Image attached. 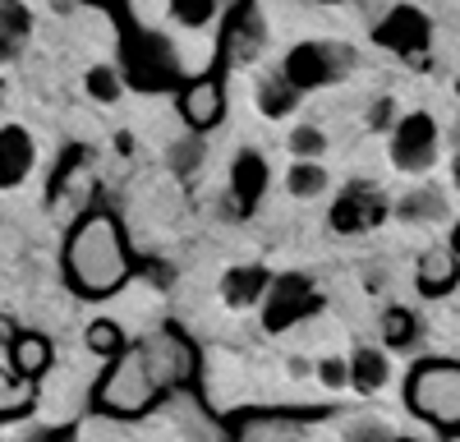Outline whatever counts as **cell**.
Here are the masks:
<instances>
[{
    "mask_svg": "<svg viewBox=\"0 0 460 442\" xmlns=\"http://www.w3.org/2000/svg\"><path fill=\"white\" fill-rule=\"evenodd\" d=\"M134 277V258L125 231L111 212H84L65 240V281L84 300H111Z\"/></svg>",
    "mask_w": 460,
    "mask_h": 442,
    "instance_id": "cell-1",
    "label": "cell"
},
{
    "mask_svg": "<svg viewBox=\"0 0 460 442\" xmlns=\"http://www.w3.org/2000/svg\"><path fill=\"white\" fill-rule=\"evenodd\" d=\"M162 392H166V383H162L157 364H152V355H147V341H138V346H125L111 359L93 401H97V411H106L115 420H134V415L152 411Z\"/></svg>",
    "mask_w": 460,
    "mask_h": 442,
    "instance_id": "cell-2",
    "label": "cell"
},
{
    "mask_svg": "<svg viewBox=\"0 0 460 442\" xmlns=\"http://www.w3.org/2000/svg\"><path fill=\"white\" fill-rule=\"evenodd\" d=\"M405 401L419 420L442 433H460V359H424L410 368Z\"/></svg>",
    "mask_w": 460,
    "mask_h": 442,
    "instance_id": "cell-3",
    "label": "cell"
},
{
    "mask_svg": "<svg viewBox=\"0 0 460 442\" xmlns=\"http://www.w3.org/2000/svg\"><path fill=\"white\" fill-rule=\"evenodd\" d=\"M387 153H392V166L405 171V175H424L433 171L438 162V120L429 110H401L396 125L387 129Z\"/></svg>",
    "mask_w": 460,
    "mask_h": 442,
    "instance_id": "cell-4",
    "label": "cell"
},
{
    "mask_svg": "<svg viewBox=\"0 0 460 442\" xmlns=\"http://www.w3.org/2000/svg\"><path fill=\"white\" fill-rule=\"evenodd\" d=\"M345 65H350V56H345L341 47L299 42V47L286 56L281 74H286V84H290L295 93H314V88H323V84H336Z\"/></svg>",
    "mask_w": 460,
    "mask_h": 442,
    "instance_id": "cell-5",
    "label": "cell"
},
{
    "mask_svg": "<svg viewBox=\"0 0 460 442\" xmlns=\"http://www.w3.org/2000/svg\"><path fill=\"white\" fill-rule=\"evenodd\" d=\"M373 42H377L382 51H396V56H424L429 42H433V23H429L424 10L396 5L387 19L373 28Z\"/></svg>",
    "mask_w": 460,
    "mask_h": 442,
    "instance_id": "cell-6",
    "label": "cell"
},
{
    "mask_svg": "<svg viewBox=\"0 0 460 442\" xmlns=\"http://www.w3.org/2000/svg\"><path fill=\"white\" fill-rule=\"evenodd\" d=\"M180 106V120L194 129V134H208L226 120V84L217 79V74H203V79H189L175 97Z\"/></svg>",
    "mask_w": 460,
    "mask_h": 442,
    "instance_id": "cell-7",
    "label": "cell"
},
{
    "mask_svg": "<svg viewBox=\"0 0 460 442\" xmlns=\"http://www.w3.org/2000/svg\"><path fill=\"white\" fill-rule=\"evenodd\" d=\"M314 309H318V295H314V286L304 277H277L272 286H267V295H262V323L272 332L290 327L295 318L314 314Z\"/></svg>",
    "mask_w": 460,
    "mask_h": 442,
    "instance_id": "cell-8",
    "label": "cell"
},
{
    "mask_svg": "<svg viewBox=\"0 0 460 442\" xmlns=\"http://www.w3.org/2000/svg\"><path fill=\"white\" fill-rule=\"evenodd\" d=\"M382 217H387V203H382V194L364 190V184H350V190L332 203V231H336V235H359V231L377 226Z\"/></svg>",
    "mask_w": 460,
    "mask_h": 442,
    "instance_id": "cell-9",
    "label": "cell"
},
{
    "mask_svg": "<svg viewBox=\"0 0 460 442\" xmlns=\"http://www.w3.org/2000/svg\"><path fill=\"white\" fill-rule=\"evenodd\" d=\"M37 166V147L23 125H0V190H19Z\"/></svg>",
    "mask_w": 460,
    "mask_h": 442,
    "instance_id": "cell-10",
    "label": "cell"
},
{
    "mask_svg": "<svg viewBox=\"0 0 460 442\" xmlns=\"http://www.w3.org/2000/svg\"><path fill=\"white\" fill-rule=\"evenodd\" d=\"M267 180H272V166H267V157L253 153V147H244V153L230 162V194H235L240 212L258 208V199L267 194Z\"/></svg>",
    "mask_w": 460,
    "mask_h": 442,
    "instance_id": "cell-11",
    "label": "cell"
},
{
    "mask_svg": "<svg viewBox=\"0 0 460 442\" xmlns=\"http://www.w3.org/2000/svg\"><path fill=\"white\" fill-rule=\"evenodd\" d=\"M414 286H419V295H429V300L451 295L460 286V258L451 249H429L414 268Z\"/></svg>",
    "mask_w": 460,
    "mask_h": 442,
    "instance_id": "cell-12",
    "label": "cell"
},
{
    "mask_svg": "<svg viewBox=\"0 0 460 442\" xmlns=\"http://www.w3.org/2000/svg\"><path fill=\"white\" fill-rule=\"evenodd\" d=\"M51 359H56V346L42 337V332H14V341H10V368H14L19 378L37 383L51 368Z\"/></svg>",
    "mask_w": 460,
    "mask_h": 442,
    "instance_id": "cell-13",
    "label": "cell"
},
{
    "mask_svg": "<svg viewBox=\"0 0 460 442\" xmlns=\"http://www.w3.org/2000/svg\"><path fill=\"white\" fill-rule=\"evenodd\" d=\"M267 286H272V277H267L262 268H253V263L249 268H230L221 277V300L230 309H253V305H262Z\"/></svg>",
    "mask_w": 460,
    "mask_h": 442,
    "instance_id": "cell-14",
    "label": "cell"
},
{
    "mask_svg": "<svg viewBox=\"0 0 460 442\" xmlns=\"http://www.w3.org/2000/svg\"><path fill=\"white\" fill-rule=\"evenodd\" d=\"M387 378H392L387 350H377V346H359V350L350 355V387H355L359 396L382 392V387H387Z\"/></svg>",
    "mask_w": 460,
    "mask_h": 442,
    "instance_id": "cell-15",
    "label": "cell"
},
{
    "mask_svg": "<svg viewBox=\"0 0 460 442\" xmlns=\"http://www.w3.org/2000/svg\"><path fill=\"white\" fill-rule=\"evenodd\" d=\"M37 405V383L19 378L14 368H0V420H19Z\"/></svg>",
    "mask_w": 460,
    "mask_h": 442,
    "instance_id": "cell-16",
    "label": "cell"
},
{
    "mask_svg": "<svg viewBox=\"0 0 460 442\" xmlns=\"http://www.w3.org/2000/svg\"><path fill=\"white\" fill-rule=\"evenodd\" d=\"M84 93L97 102V106H115L125 97V74H120V65H93L88 74H84Z\"/></svg>",
    "mask_w": 460,
    "mask_h": 442,
    "instance_id": "cell-17",
    "label": "cell"
},
{
    "mask_svg": "<svg viewBox=\"0 0 460 442\" xmlns=\"http://www.w3.org/2000/svg\"><path fill=\"white\" fill-rule=\"evenodd\" d=\"M419 341V318L410 314V309H387L382 314V346L387 350H410Z\"/></svg>",
    "mask_w": 460,
    "mask_h": 442,
    "instance_id": "cell-18",
    "label": "cell"
},
{
    "mask_svg": "<svg viewBox=\"0 0 460 442\" xmlns=\"http://www.w3.org/2000/svg\"><path fill=\"white\" fill-rule=\"evenodd\" d=\"M327 184H332V180H327L323 162H290V171H286V190H290V199H318Z\"/></svg>",
    "mask_w": 460,
    "mask_h": 442,
    "instance_id": "cell-19",
    "label": "cell"
},
{
    "mask_svg": "<svg viewBox=\"0 0 460 442\" xmlns=\"http://www.w3.org/2000/svg\"><path fill=\"white\" fill-rule=\"evenodd\" d=\"M295 102H299V93L286 84V74H272V79L258 84V106H262V116L281 120L286 110H295Z\"/></svg>",
    "mask_w": 460,
    "mask_h": 442,
    "instance_id": "cell-20",
    "label": "cell"
},
{
    "mask_svg": "<svg viewBox=\"0 0 460 442\" xmlns=\"http://www.w3.org/2000/svg\"><path fill=\"white\" fill-rule=\"evenodd\" d=\"M129 341H125V327L115 323V318H93L88 323V350L102 355V359H115Z\"/></svg>",
    "mask_w": 460,
    "mask_h": 442,
    "instance_id": "cell-21",
    "label": "cell"
},
{
    "mask_svg": "<svg viewBox=\"0 0 460 442\" xmlns=\"http://www.w3.org/2000/svg\"><path fill=\"white\" fill-rule=\"evenodd\" d=\"M221 14V0H171V19L189 32H199V28H212Z\"/></svg>",
    "mask_w": 460,
    "mask_h": 442,
    "instance_id": "cell-22",
    "label": "cell"
},
{
    "mask_svg": "<svg viewBox=\"0 0 460 442\" xmlns=\"http://www.w3.org/2000/svg\"><path fill=\"white\" fill-rule=\"evenodd\" d=\"M286 147H290V157H295V162H323V153H327V134H323L318 125H295L290 138H286Z\"/></svg>",
    "mask_w": 460,
    "mask_h": 442,
    "instance_id": "cell-23",
    "label": "cell"
},
{
    "mask_svg": "<svg viewBox=\"0 0 460 442\" xmlns=\"http://www.w3.org/2000/svg\"><path fill=\"white\" fill-rule=\"evenodd\" d=\"M345 442H392L396 433L382 424V420H368V415H359V420H350L345 424V433H341Z\"/></svg>",
    "mask_w": 460,
    "mask_h": 442,
    "instance_id": "cell-24",
    "label": "cell"
},
{
    "mask_svg": "<svg viewBox=\"0 0 460 442\" xmlns=\"http://www.w3.org/2000/svg\"><path fill=\"white\" fill-rule=\"evenodd\" d=\"M318 383L323 387H332V392H341V387H350V359H323L318 364Z\"/></svg>",
    "mask_w": 460,
    "mask_h": 442,
    "instance_id": "cell-25",
    "label": "cell"
},
{
    "mask_svg": "<svg viewBox=\"0 0 460 442\" xmlns=\"http://www.w3.org/2000/svg\"><path fill=\"white\" fill-rule=\"evenodd\" d=\"M396 125V102L392 97H377L368 110V129H392Z\"/></svg>",
    "mask_w": 460,
    "mask_h": 442,
    "instance_id": "cell-26",
    "label": "cell"
},
{
    "mask_svg": "<svg viewBox=\"0 0 460 442\" xmlns=\"http://www.w3.org/2000/svg\"><path fill=\"white\" fill-rule=\"evenodd\" d=\"M447 249H451V253L460 258V217L451 221V235H447Z\"/></svg>",
    "mask_w": 460,
    "mask_h": 442,
    "instance_id": "cell-27",
    "label": "cell"
},
{
    "mask_svg": "<svg viewBox=\"0 0 460 442\" xmlns=\"http://www.w3.org/2000/svg\"><path fill=\"white\" fill-rule=\"evenodd\" d=\"M0 341H14V323L10 318H0Z\"/></svg>",
    "mask_w": 460,
    "mask_h": 442,
    "instance_id": "cell-28",
    "label": "cell"
},
{
    "mask_svg": "<svg viewBox=\"0 0 460 442\" xmlns=\"http://www.w3.org/2000/svg\"><path fill=\"white\" fill-rule=\"evenodd\" d=\"M451 184H456V190H460V153L451 157Z\"/></svg>",
    "mask_w": 460,
    "mask_h": 442,
    "instance_id": "cell-29",
    "label": "cell"
},
{
    "mask_svg": "<svg viewBox=\"0 0 460 442\" xmlns=\"http://www.w3.org/2000/svg\"><path fill=\"white\" fill-rule=\"evenodd\" d=\"M392 442H419V438H392Z\"/></svg>",
    "mask_w": 460,
    "mask_h": 442,
    "instance_id": "cell-30",
    "label": "cell"
},
{
    "mask_svg": "<svg viewBox=\"0 0 460 442\" xmlns=\"http://www.w3.org/2000/svg\"><path fill=\"white\" fill-rule=\"evenodd\" d=\"M456 97H460V74H456Z\"/></svg>",
    "mask_w": 460,
    "mask_h": 442,
    "instance_id": "cell-31",
    "label": "cell"
},
{
    "mask_svg": "<svg viewBox=\"0 0 460 442\" xmlns=\"http://www.w3.org/2000/svg\"><path fill=\"white\" fill-rule=\"evenodd\" d=\"M0 102H5V84H0Z\"/></svg>",
    "mask_w": 460,
    "mask_h": 442,
    "instance_id": "cell-32",
    "label": "cell"
}]
</instances>
